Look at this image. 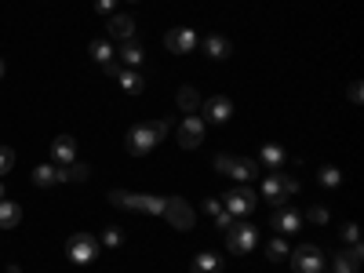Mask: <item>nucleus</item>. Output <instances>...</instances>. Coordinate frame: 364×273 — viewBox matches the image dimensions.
Instances as JSON below:
<instances>
[{
    "mask_svg": "<svg viewBox=\"0 0 364 273\" xmlns=\"http://www.w3.org/2000/svg\"><path fill=\"white\" fill-rule=\"evenodd\" d=\"M164 200H168V197H154V193H128V190H109V204H117V208H132V211H146V215H164Z\"/></svg>",
    "mask_w": 364,
    "mask_h": 273,
    "instance_id": "obj_1",
    "label": "nucleus"
},
{
    "mask_svg": "<svg viewBox=\"0 0 364 273\" xmlns=\"http://www.w3.org/2000/svg\"><path fill=\"white\" fill-rule=\"evenodd\" d=\"M273 208H284V200L291 197V193H299V182L291 178V175H284V171H269L266 178H262V190H259Z\"/></svg>",
    "mask_w": 364,
    "mask_h": 273,
    "instance_id": "obj_2",
    "label": "nucleus"
},
{
    "mask_svg": "<svg viewBox=\"0 0 364 273\" xmlns=\"http://www.w3.org/2000/svg\"><path fill=\"white\" fill-rule=\"evenodd\" d=\"M66 255H70V262H77V266H87V262H95L99 259V237L95 233H73L70 240H66Z\"/></svg>",
    "mask_w": 364,
    "mask_h": 273,
    "instance_id": "obj_3",
    "label": "nucleus"
},
{
    "mask_svg": "<svg viewBox=\"0 0 364 273\" xmlns=\"http://www.w3.org/2000/svg\"><path fill=\"white\" fill-rule=\"evenodd\" d=\"M215 171H223V175H230V178H237V182H255V175H259V164H255L252 157L219 154V157H215Z\"/></svg>",
    "mask_w": 364,
    "mask_h": 273,
    "instance_id": "obj_4",
    "label": "nucleus"
},
{
    "mask_svg": "<svg viewBox=\"0 0 364 273\" xmlns=\"http://www.w3.org/2000/svg\"><path fill=\"white\" fill-rule=\"evenodd\" d=\"M255 190L248 186V182H240V186L237 190H230L226 197H223V208L230 211V215H237V219H248L252 215V211H255Z\"/></svg>",
    "mask_w": 364,
    "mask_h": 273,
    "instance_id": "obj_5",
    "label": "nucleus"
},
{
    "mask_svg": "<svg viewBox=\"0 0 364 273\" xmlns=\"http://www.w3.org/2000/svg\"><path fill=\"white\" fill-rule=\"evenodd\" d=\"M226 245H230L233 255H248V252H255V245H259V230L248 226V223H233V226L226 230Z\"/></svg>",
    "mask_w": 364,
    "mask_h": 273,
    "instance_id": "obj_6",
    "label": "nucleus"
},
{
    "mask_svg": "<svg viewBox=\"0 0 364 273\" xmlns=\"http://www.w3.org/2000/svg\"><path fill=\"white\" fill-rule=\"evenodd\" d=\"M164 219H168V226H175V230H193V208H190V200L186 197H168L164 200Z\"/></svg>",
    "mask_w": 364,
    "mask_h": 273,
    "instance_id": "obj_7",
    "label": "nucleus"
},
{
    "mask_svg": "<svg viewBox=\"0 0 364 273\" xmlns=\"http://www.w3.org/2000/svg\"><path fill=\"white\" fill-rule=\"evenodd\" d=\"M291 269L295 273H324V252L317 245H302L291 252Z\"/></svg>",
    "mask_w": 364,
    "mask_h": 273,
    "instance_id": "obj_8",
    "label": "nucleus"
},
{
    "mask_svg": "<svg viewBox=\"0 0 364 273\" xmlns=\"http://www.w3.org/2000/svg\"><path fill=\"white\" fill-rule=\"evenodd\" d=\"M157 142H161V139L154 135V128H149V124H135V128L128 132V139H124V146H128L132 157H146Z\"/></svg>",
    "mask_w": 364,
    "mask_h": 273,
    "instance_id": "obj_9",
    "label": "nucleus"
},
{
    "mask_svg": "<svg viewBox=\"0 0 364 273\" xmlns=\"http://www.w3.org/2000/svg\"><path fill=\"white\" fill-rule=\"evenodd\" d=\"M164 44H168V51H175V55H190V51H197V29L175 26V29H168V33H164Z\"/></svg>",
    "mask_w": 364,
    "mask_h": 273,
    "instance_id": "obj_10",
    "label": "nucleus"
},
{
    "mask_svg": "<svg viewBox=\"0 0 364 273\" xmlns=\"http://www.w3.org/2000/svg\"><path fill=\"white\" fill-rule=\"evenodd\" d=\"M175 135H178V146H182V149H197V146L204 142V120H200L197 113H190V117L178 124Z\"/></svg>",
    "mask_w": 364,
    "mask_h": 273,
    "instance_id": "obj_11",
    "label": "nucleus"
},
{
    "mask_svg": "<svg viewBox=\"0 0 364 273\" xmlns=\"http://www.w3.org/2000/svg\"><path fill=\"white\" fill-rule=\"evenodd\" d=\"M200 120H211V124H226V120L233 117V102L226 99V95H211V99H204L200 102Z\"/></svg>",
    "mask_w": 364,
    "mask_h": 273,
    "instance_id": "obj_12",
    "label": "nucleus"
},
{
    "mask_svg": "<svg viewBox=\"0 0 364 273\" xmlns=\"http://www.w3.org/2000/svg\"><path fill=\"white\" fill-rule=\"evenodd\" d=\"M77 161V142L70 139V135H58V139H51V164H73Z\"/></svg>",
    "mask_w": 364,
    "mask_h": 273,
    "instance_id": "obj_13",
    "label": "nucleus"
},
{
    "mask_svg": "<svg viewBox=\"0 0 364 273\" xmlns=\"http://www.w3.org/2000/svg\"><path fill=\"white\" fill-rule=\"evenodd\" d=\"M106 29H109V41H132V37H135V18L113 11L109 22H106Z\"/></svg>",
    "mask_w": 364,
    "mask_h": 273,
    "instance_id": "obj_14",
    "label": "nucleus"
},
{
    "mask_svg": "<svg viewBox=\"0 0 364 273\" xmlns=\"http://www.w3.org/2000/svg\"><path fill=\"white\" fill-rule=\"evenodd\" d=\"M269 226L284 237V233H295V230L302 226V215H299L295 208H277V211H273V223H269Z\"/></svg>",
    "mask_w": 364,
    "mask_h": 273,
    "instance_id": "obj_15",
    "label": "nucleus"
},
{
    "mask_svg": "<svg viewBox=\"0 0 364 273\" xmlns=\"http://www.w3.org/2000/svg\"><path fill=\"white\" fill-rule=\"evenodd\" d=\"M259 168H266V171H281L284 168V149L277 146V142H266L262 149H259V161H255Z\"/></svg>",
    "mask_w": 364,
    "mask_h": 273,
    "instance_id": "obj_16",
    "label": "nucleus"
},
{
    "mask_svg": "<svg viewBox=\"0 0 364 273\" xmlns=\"http://www.w3.org/2000/svg\"><path fill=\"white\" fill-rule=\"evenodd\" d=\"M360 259H364V248L360 245H350L346 252L336 255V273H357L360 269Z\"/></svg>",
    "mask_w": 364,
    "mask_h": 273,
    "instance_id": "obj_17",
    "label": "nucleus"
},
{
    "mask_svg": "<svg viewBox=\"0 0 364 273\" xmlns=\"http://www.w3.org/2000/svg\"><path fill=\"white\" fill-rule=\"evenodd\" d=\"M200 102H204V99L197 95V87H193V84H182V87L175 91V106H178V109H186V117H190V113H197V109H200Z\"/></svg>",
    "mask_w": 364,
    "mask_h": 273,
    "instance_id": "obj_18",
    "label": "nucleus"
},
{
    "mask_svg": "<svg viewBox=\"0 0 364 273\" xmlns=\"http://www.w3.org/2000/svg\"><path fill=\"white\" fill-rule=\"evenodd\" d=\"M204 55L208 58H230V51H233V44L223 37V33H211V37H204Z\"/></svg>",
    "mask_w": 364,
    "mask_h": 273,
    "instance_id": "obj_19",
    "label": "nucleus"
},
{
    "mask_svg": "<svg viewBox=\"0 0 364 273\" xmlns=\"http://www.w3.org/2000/svg\"><path fill=\"white\" fill-rule=\"evenodd\" d=\"M22 223V208L15 204V200H0V230H15Z\"/></svg>",
    "mask_w": 364,
    "mask_h": 273,
    "instance_id": "obj_20",
    "label": "nucleus"
},
{
    "mask_svg": "<svg viewBox=\"0 0 364 273\" xmlns=\"http://www.w3.org/2000/svg\"><path fill=\"white\" fill-rule=\"evenodd\" d=\"M55 182H58V164H37L33 168V186L37 190H48Z\"/></svg>",
    "mask_w": 364,
    "mask_h": 273,
    "instance_id": "obj_21",
    "label": "nucleus"
},
{
    "mask_svg": "<svg viewBox=\"0 0 364 273\" xmlns=\"http://www.w3.org/2000/svg\"><path fill=\"white\" fill-rule=\"evenodd\" d=\"M117 80H120V87H124L128 95H139V91L146 87V84H142V77H139V70H132V66L120 70V73H117Z\"/></svg>",
    "mask_w": 364,
    "mask_h": 273,
    "instance_id": "obj_22",
    "label": "nucleus"
},
{
    "mask_svg": "<svg viewBox=\"0 0 364 273\" xmlns=\"http://www.w3.org/2000/svg\"><path fill=\"white\" fill-rule=\"evenodd\" d=\"M120 58H124V66L135 70V66L142 63V44H139L135 37H132V41H120Z\"/></svg>",
    "mask_w": 364,
    "mask_h": 273,
    "instance_id": "obj_23",
    "label": "nucleus"
},
{
    "mask_svg": "<svg viewBox=\"0 0 364 273\" xmlns=\"http://www.w3.org/2000/svg\"><path fill=\"white\" fill-rule=\"evenodd\" d=\"M87 175H91V168H87V164H77V161L58 168V182H84Z\"/></svg>",
    "mask_w": 364,
    "mask_h": 273,
    "instance_id": "obj_24",
    "label": "nucleus"
},
{
    "mask_svg": "<svg viewBox=\"0 0 364 273\" xmlns=\"http://www.w3.org/2000/svg\"><path fill=\"white\" fill-rule=\"evenodd\" d=\"M87 51H91V58H95L99 66L113 63V55H117V51H113V41H91V48H87Z\"/></svg>",
    "mask_w": 364,
    "mask_h": 273,
    "instance_id": "obj_25",
    "label": "nucleus"
},
{
    "mask_svg": "<svg viewBox=\"0 0 364 273\" xmlns=\"http://www.w3.org/2000/svg\"><path fill=\"white\" fill-rule=\"evenodd\" d=\"M193 273H219V255L215 252H200L193 259Z\"/></svg>",
    "mask_w": 364,
    "mask_h": 273,
    "instance_id": "obj_26",
    "label": "nucleus"
},
{
    "mask_svg": "<svg viewBox=\"0 0 364 273\" xmlns=\"http://www.w3.org/2000/svg\"><path fill=\"white\" fill-rule=\"evenodd\" d=\"M321 186H324V190L343 186V171H339L336 164H324V168H321Z\"/></svg>",
    "mask_w": 364,
    "mask_h": 273,
    "instance_id": "obj_27",
    "label": "nucleus"
},
{
    "mask_svg": "<svg viewBox=\"0 0 364 273\" xmlns=\"http://www.w3.org/2000/svg\"><path fill=\"white\" fill-rule=\"evenodd\" d=\"M266 255H269V262H284V259L291 255V248H288V240H284V237H277V240H269V248H266Z\"/></svg>",
    "mask_w": 364,
    "mask_h": 273,
    "instance_id": "obj_28",
    "label": "nucleus"
},
{
    "mask_svg": "<svg viewBox=\"0 0 364 273\" xmlns=\"http://www.w3.org/2000/svg\"><path fill=\"white\" fill-rule=\"evenodd\" d=\"M99 245H106V248H109V252H117V248H120V245H124V233H120V230H117V226H106V233H102V237H99Z\"/></svg>",
    "mask_w": 364,
    "mask_h": 273,
    "instance_id": "obj_29",
    "label": "nucleus"
},
{
    "mask_svg": "<svg viewBox=\"0 0 364 273\" xmlns=\"http://www.w3.org/2000/svg\"><path fill=\"white\" fill-rule=\"evenodd\" d=\"M15 168V149L11 146H0V175H8Z\"/></svg>",
    "mask_w": 364,
    "mask_h": 273,
    "instance_id": "obj_30",
    "label": "nucleus"
},
{
    "mask_svg": "<svg viewBox=\"0 0 364 273\" xmlns=\"http://www.w3.org/2000/svg\"><path fill=\"white\" fill-rule=\"evenodd\" d=\"M306 219H310L314 226H324V223H328V208H321V204L306 208Z\"/></svg>",
    "mask_w": 364,
    "mask_h": 273,
    "instance_id": "obj_31",
    "label": "nucleus"
},
{
    "mask_svg": "<svg viewBox=\"0 0 364 273\" xmlns=\"http://www.w3.org/2000/svg\"><path fill=\"white\" fill-rule=\"evenodd\" d=\"M211 219H215V226H219V230H223V233H226V230H230V226H233V223H237V215H230V211H226V208H223V211H219V215H211Z\"/></svg>",
    "mask_w": 364,
    "mask_h": 273,
    "instance_id": "obj_32",
    "label": "nucleus"
},
{
    "mask_svg": "<svg viewBox=\"0 0 364 273\" xmlns=\"http://www.w3.org/2000/svg\"><path fill=\"white\" fill-rule=\"evenodd\" d=\"M343 240H346V245H360V233H357V223H346V226H343Z\"/></svg>",
    "mask_w": 364,
    "mask_h": 273,
    "instance_id": "obj_33",
    "label": "nucleus"
},
{
    "mask_svg": "<svg viewBox=\"0 0 364 273\" xmlns=\"http://www.w3.org/2000/svg\"><path fill=\"white\" fill-rule=\"evenodd\" d=\"M204 211H208V215H219V211H223V197H208L204 200Z\"/></svg>",
    "mask_w": 364,
    "mask_h": 273,
    "instance_id": "obj_34",
    "label": "nucleus"
},
{
    "mask_svg": "<svg viewBox=\"0 0 364 273\" xmlns=\"http://www.w3.org/2000/svg\"><path fill=\"white\" fill-rule=\"evenodd\" d=\"M113 8H117V0H95V11L99 15H113Z\"/></svg>",
    "mask_w": 364,
    "mask_h": 273,
    "instance_id": "obj_35",
    "label": "nucleus"
},
{
    "mask_svg": "<svg viewBox=\"0 0 364 273\" xmlns=\"http://www.w3.org/2000/svg\"><path fill=\"white\" fill-rule=\"evenodd\" d=\"M102 70H106V77H117V73H120V63H106Z\"/></svg>",
    "mask_w": 364,
    "mask_h": 273,
    "instance_id": "obj_36",
    "label": "nucleus"
},
{
    "mask_svg": "<svg viewBox=\"0 0 364 273\" xmlns=\"http://www.w3.org/2000/svg\"><path fill=\"white\" fill-rule=\"evenodd\" d=\"M4 70H8V66H4V58H0V80H4Z\"/></svg>",
    "mask_w": 364,
    "mask_h": 273,
    "instance_id": "obj_37",
    "label": "nucleus"
},
{
    "mask_svg": "<svg viewBox=\"0 0 364 273\" xmlns=\"http://www.w3.org/2000/svg\"><path fill=\"white\" fill-rule=\"evenodd\" d=\"M0 200H4V182H0Z\"/></svg>",
    "mask_w": 364,
    "mask_h": 273,
    "instance_id": "obj_38",
    "label": "nucleus"
}]
</instances>
